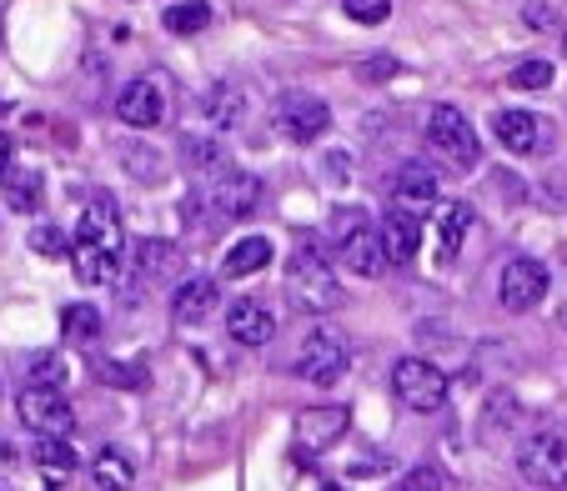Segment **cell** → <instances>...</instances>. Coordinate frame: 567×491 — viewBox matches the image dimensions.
<instances>
[{
    "mask_svg": "<svg viewBox=\"0 0 567 491\" xmlns=\"http://www.w3.org/2000/svg\"><path fill=\"white\" fill-rule=\"evenodd\" d=\"M563 51H567V31H563Z\"/></svg>",
    "mask_w": 567,
    "mask_h": 491,
    "instance_id": "obj_41",
    "label": "cell"
},
{
    "mask_svg": "<svg viewBox=\"0 0 567 491\" xmlns=\"http://www.w3.org/2000/svg\"><path fill=\"white\" fill-rule=\"evenodd\" d=\"M51 491H71V487H51Z\"/></svg>",
    "mask_w": 567,
    "mask_h": 491,
    "instance_id": "obj_42",
    "label": "cell"
},
{
    "mask_svg": "<svg viewBox=\"0 0 567 491\" xmlns=\"http://www.w3.org/2000/svg\"><path fill=\"white\" fill-rule=\"evenodd\" d=\"M226 332H231L236 346H267L271 336H277V316H271L267 301L241 296L226 306Z\"/></svg>",
    "mask_w": 567,
    "mask_h": 491,
    "instance_id": "obj_13",
    "label": "cell"
},
{
    "mask_svg": "<svg viewBox=\"0 0 567 491\" xmlns=\"http://www.w3.org/2000/svg\"><path fill=\"white\" fill-rule=\"evenodd\" d=\"M337 257H342V267L352 271V276H377V271L386 267L382 261V241H377V226L367 221L362 211H337Z\"/></svg>",
    "mask_w": 567,
    "mask_h": 491,
    "instance_id": "obj_5",
    "label": "cell"
},
{
    "mask_svg": "<svg viewBox=\"0 0 567 491\" xmlns=\"http://www.w3.org/2000/svg\"><path fill=\"white\" fill-rule=\"evenodd\" d=\"M497 296H503L507 311H533L543 306L547 296V267L537 257H513L497 276Z\"/></svg>",
    "mask_w": 567,
    "mask_h": 491,
    "instance_id": "obj_10",
    "label": "cell"
},
{
    "mask_svg": "<svg viewBox=\"0 0 567 491\" xmlns=\"http://www.w3.org/2000/svg\"><path fill=\"white\" fill-rule=\"evenodd\" d=\"M206 121H212L216 130H231L247 121V96L231 86V81H216L212 91H206Z\"/></svg>",
    "mask_w": 567,
    "mask_h": 491,
    "instance_id": "obj_20",
    "label": "cell"
},
{
    "mask_svg": "<svg viewBox=\"0 0 567 491\" xmlns=\"http://www.w3.org/2000/svg\"><path fill=\"white\" fill-rule=\"evenodd\" d=\"M75 271L86 286H111L126 267V226L111 196H91V206H81V226H75Z\"/></svg>",
    "mask_w": 567,
    "mask_h": 491,
    "instance_id": "obj_1",
    "label": "cell"
},
{
    "mask_svg": "<svg viewBox=\"0 0 567 491\" xmlns=\"http://www.w3.org/2000/svg\"><path fill=\"white\" fill-rule=\"evenodd\" d=\"M427 150L447 166V171H477L482 140L472 130V121L457 106H432L427 111Z\"/></svg>",
    "mask_w": 567,
    "mask_h": 491,
    "instance_id": "obj_3",
    "label": "cell"
},
{
    "mask_svg": "<svg viewBox=\"0 0 567 491\" xmlns=\"http://www.w3.org/2000/svg\"><path fill=\"white\" fill-rule=\"evenodd\" d=\"M392 206L402 216H427V211H437L442 206V186H437V176L432 171H422V166H408V171L392 181Z\"/></svg>",
    "mask_w": 567,
    "mask_h": 491,
    "instance_id": "obj_15",
    "label": "cell"
},
{
    "mask_svg": "<svg viewBox=\"0 0 567 491\" xmlns=\"http://www.w3.org/2000/svg\"><path fill=\"white\" fill-rule=\"evenodd\" d=\"M267 261H271V241H267V236H247V241H236L231 251H226L221 271H226V276H257Z\"/></svg>",
    "mask_w": 567,
    "mask_h": 491,
    "instance_id": "obj_23",
    "label": "cell"
},
{
    "mask_svg": "<svg viewBox=\"0 0 567 491\" xmlns=\"http://www.w3.org/2000/svg\"><path fill=\"white\" fill-rule=\"evenodd\" d=\"M31 386H51V391H61L65 386V362L61 356H35L31 362Z\"/></svg>",
    "mask_w": 567,
    "mask_h": 491,
    "instance_id": "obj_32",
    "label": "cell"
},
{
    "mask_svg": "<svg viewBox=\"0 0 567 491\" xmlns=\"http://www.w3.org/2000/svg\"><path fill=\"white\" fill-rule=\"evenodd\" d=\"M392 71H396V61H386V55H382V61L362 65V81H377V75H392Z\"/></svg>",
    "mask_w": 567,
    "mask_h": 491,
    "instance_id": "obj_34",
    "label": "cell"
},
{
    "mask_svg": "<svg viewBox=\"0 0 567 491\" xmlns=\"http://www.w3.org/2000/svg\"><path fill=\"white\" fill-rule=\"evenodd\" d=\"M287 301L307 316H321V311L342 306V286H337V271L327 261V245L301 241L287 261Z\"/></svg>",
    "mask_w": 567,
    "mask_h": 491,
    "instance_id": "obj_2",
    "label": "cell"
},
{
    "mask_svg": "<svg viewBox=\"0 0 567 491\" xmlns=\"http://www.w3.org/2000/svg\"><path fill=\"white\" fill-rule=\"evenodd\" d=\"M166 31L172 35H196V31H206V21H212V6L206 0H182V6H166Z\"/></svg>",
    "mask_w": 567,
    "mask_h": 491,
    "instance_id": "obj_26",
    "label": "cell"
},
{
    "mask_svg": "<svg viewBox=\"0 0 567 491\" xmlns=\"http://www.w3.org/2000/svg\"><path fill=\"white\" fill-rule=\"evenodd\" d=\"M517 471H523L537 491H567V437H557V431H533V437L517 447Z\"/></svg>",
    "mask_w": 567,
    "mask_h": 491,
    "instance_id": "obj_6",
    "label": "cell"
},
{
    "mask_svg": "<svg viewBox=\"0 0 567 491\" xmlns=\"http://www.w3.org/2000/svg\"><path fill=\"white\" fill-rule=\"evenodd\" d=\"M321 491H337V487H321Z\"/></svg>",
    "mask_w": 567,
    "mask_h": 491,
    "instance_id": "obj_43",
    "label": "cell"
},
{
    "mask_svg": "<svg viewBox=\"0 0 567 491\" xmlns=\"http://www.w3.org/2000/svg\"><path fill=\"white\" fill-rule=\"evenodd\" d=\"M347 160H352L347 150H337V156H332V181H347V176H352V171H347Z\"/></svg>",
    "mask_w": 567,
    "mask_h": 491,
    "instance_id": "obj_37",
    "label": "cell"
},
{
    "mask_svg": "<svg viewBox=\"0 0 567 491\" xmlns=\"http://www.w3.org/2000/svg\"><path fill=\"white\" fill-rule=\"evenodd\" d=\"M16 461H21V457H16V447H11V441H0V471H16Z\"/></svg>",
    "mask_w": 567,
    "mask_h": 491,
    "instance_id": "obj_38",
    "label": "cell"
},
{
    "mask_svg": "<svg viewBox=\"0 0 567 491\" xmlns=\"http://www.w3.org/2000/svg\"><path fill=\"white\" fill-rule=\"evenodd\" d=\"M186 160H192V166H202V171H216V166L226 160V150H221V140L186 136Z\"/></svg>",
    "mask_w": 567,
    "mask_h": 491,
    "instance_id": "obj_30",
    "label": "cell"
},
{
    "mask_svg": "<svg viewBox=\"0 0 567 491\" xmlns=\"http://www.w3.org/2000/svg\"><path fill=\"white\" fill-rule=\"evenodd\" d=\"M136 267H141V276L166 281L182 271V251H172L166 241H136Z\"/></svg>",
    "mask_w": 567,
    "mask_h": 491,
    "instance_id": "obj_24",
    "label": "cell"
},
{
    "mask_svg": "<svg viewBox=\"0 0 567 491\" xmlns=\"http://www.w3.org/2000/svg\"><path fill=\"white\" fill-rule=\"evenodd\" d=\"M271 126H277V136L307 146V140L327 136V126H332V111H327V101H321V96L287 91V96H277V106H271Z\"/></svg>",
    "mask_w": 567,
    "mask_h": 491,
    "instance_id": "obj_8",
    "label": "cell"
},
{
    "mask_svg": "<svg viewBox=\"0 0 567 491\" xmlns=\"http://www.w3.org/2000/svg\"><path fill=\"white\" fill-rule=\"evenodd\" d=\"M216 301H221V291H216L212 276L182 281V286H176V296H172V316L182 321V326H202V321L216 311Z\"/></svg>",
    "mask_w": 567,
    "mask_h": 491,
    "instance_id": "obj_18",
    "label": "cell"
},
{
    "mask_svg": "<svg viewBox=\"0 0 567 491\" xmlns=\"http://www.w3.org/2000/svg\"><path fill=\"white\" fill-rule=\"evenodd\" d=\"M396 491H447V477H442L437 467H412Z\"/></svg>",
    "mask_w": 567,
    "mask_h": 491,
    "instance_id": "obj_33",
    "label": "cell"
},
{
    "mask_svg": "<svg viewBox=\"0 0 567 491\" xmlns=\"http://www.w3.org/2000/svg\"><path fill=\"white\" fill-rule=\"evenodd\" d=\"M377 241H382V261H386V267H412V261H417V245H422L417 216L392 211L382 226H377Z\"/></svg>",
    "mask_w": 567,
    "mask_h": 491,
    "instance_id": "obj_17",
    "label": "cell"
},
{
    "mask_svg": "<svg viewBox=\"0 0 567 491\" xmlns=\"http://www.w3.org/2000/svg\"><path fill=\"white\" fill-rule=\"evenodd\" d=\"M347 366H352V346L337 332H327V326H317L297 352V376L311 386H337L347 376Z\"/></svg>",
    "mask_w": 567,
    "mask_h": 491,
    "instance_id": "obj_7",
    "label": "cell"
},
{
    "mask_svg": "<svg viewBox=\"0 0 567 491\" xmlns=\"http://www.w3.org/2000/svg\"><path fill=\"white\" fill-rule=\"evenodd\" d=\"M91 481H96L101 491H126L131 481H136V467H131V457L121 447H101L96 457H91Z\"/></svg>",
    "mask_w": 567,
    "mask_h": 491,
    "instance_id": "obj_21",
    "label": "cell"
},
{
    "mask_svg": "<svg viewBox=\"0 0 567 491\" xmlns=\"http://www.w3.org/2000/svg\"><path fill=\"white\" fill-rule=\"evenodd\" d=\"M342 11L352 15L357 25H382L392 15V0H342Z\"/></svg>",
    "mask_w": 567,
    "mask_h": 491,
    "instance_id": "obj_31",
    "label": "cell"
},
{
    "mask_svg": "<svg viewBox=\"0 0 567 491\" xmlns=\"http://www.w3.org/2000/svg\"><path fill=\"white\" fill-rule=\"evenodd\" d=\"M467 231H472V206L467 201H447V211H442V261L462 257Z\"/></svg>",
    "mask_w": 567,
    "mask_h": 491,
    "instance_id": "obj_25",
    "label": "cell"
},
{
    "mask_svg": "<svg viewBox=\"0 0 567 491\" xmlns=\"http://www.w3.org/2000/svg\"><path fill=\"white\" fill-rule=\"evenodd\" d=\"M392 391L408 411L432 417V411H442V401H447V376L432 362H422V356H402V362L392 366Z\"/></svg>",
    "mask_w": 567,
    "mask_h": 491,
    "instance_id": "obj_4",
    "label": "cell"
},
{
    "mask_svg": "<svg viewBox=\"0 0 567 491\" xmlns=\"http://www.w3.org/2000/svg\"><path fill=\"white\" fill-rule=\"evenodd\" d=\"M16 411H21V427L35 431V437H71L75 427V406L51 386H25Z\"/></svg>",
    "mask_w": 567,
    "mask_h": 491,
    "instance_id": "obj_9",
    "label": "cell"
},
{
    "mask_svg": "<svg viewBox=\"0 0 567 491\" xmlns=\"http://www.w3.org/2000/svg\"><path fill=\"white\" fill-rule=\"evenodd\" d=\"M0 41H6V15H0Z\"/></svg>",
    "mask_w": 567,
    "mask_h": 491,
    "instance_id": "obj_39",
    "label": "cell"
},
{
    "mask_svg": "<svg viewBox=\"0 0 567 491\" xmlns=\"http://www.w3.org/2000/svg\"><path fill=\"white\" fill-rule=\"evenodd\" d=\"M0 181H6V206H11V211H21V216L41 211V201H45V176L35 171V166H11V171L0 176Z\"/></svg>",
    "mask_w": 567,
    "mask_h": 491,
    "instance_id": "obj_19",
    "label": "cell"
},
{
    "mask_svg": "<svg viewBox=\"0 0 567 491\" xmlns=\"http://www.w3.org/2000/svg\"><path fill=\"white\" fill-rule=\"evenodd\" d=\"M497 140H503L513 156H537L547 146V121L533 111H497Z\"/></svg>",
    "mask_w": 567,
    "mask_h": 491,
    "instance_id": "obj_16",
    "label": "cell"
},
{
    "mask_svg": "<svg viewBox=\"0 0 567 491\" xmlns=\"http://www.w3.org/2000/svg\"><path fill=\"white\" fill-rule=\"evenodd\" d=\"M31 251H35V257H45V261L71 257V245H65L61 226H35V231H31Z\"/></svg>",
    "mask_w": 567,
    "mask_h": 491,
    "instance_id": "obj_28",
    "label": "cell"
},
{
    "mask_svg": "<svg viewBox=\"0 0 567 491\" xmlns=\"http://www.w3.org/2000/svg\"><path fill=\"white\" fill-rule=\"evenodd\" d=\"M11 156H16V150H11V136H6V130H0V176L11 171Z\"/></svg>",
    "mask_w": 567,
    "mask_h": 491,
    "instance_id": "obj_36",
    "label": "cell"
},
{
    "mask_svg": "<svg viewBox=\"0 0 567 491\" xmlns=\"http://www.w3.org/2000/svg\"><path fill=\"white\" fill-rule=\"evenodd\" d=\"M31 461H35V471H41L45 481H71V471H75V451L65 447V437H41L31 447Z\"/></svg>",
    "mask_w": 567,
    "mask_h": 491,
    "instance_id": "obj_22",
    "label": "cell"
},
{
    "mask_svg": "<svg viewBox=\"0 0 567 491\" xmlns=\"http://www.w3.org/2000/svg\"><path fill=\"white\" fill-rule=\"evenodd\" d=\"M116 116L126 121V126H156L161 116H166V91H161L156 75H141V81H131L126 91L116 96Z\"/></svg>",
    "mask_w": 567,
    "mask_h": 491,
    "instance_id": "obj_14",
    "label": "cell"
},
{
    "mask_svg": "<svg viewBox=\"0 0 567 491\" xmlns=\"http://www.w3.org/2000/svg\"><path fill=\"white\" fill-rule=\"evenodd\" d=\"M507 86H517V91H547V86H553V65H547V61H523L513 75H507Z\"/></svg>",
    "mask_w": 567,
    "mask_h": 491,
    "instance_id": "obj_29",
    "label": "cell"
},
{
    "mask_svg": "<svg viewBox=\"0 0 567 491\" xmlns=\"http://www.w3.org/2000/svg\"><path fill=\"white\" fill-rule=\"evenodd\" d=\"M206 201L216 206V216H221V221H241V216L257 211L261 181L251 171H221L212 181V191H206Z\"/></svg>",
    "mask_w": 567,
    "mask_h": 491,
    "instance_id": "obj_11",
    "label": "cell"
},
{
    "mask_svg": "<svg viewBox=\"0 0 567 491\" xmlns=\"http://www.w3.org/2000/svg\"><path fill=\"white\" fill-rule=\"evenodd\" d=\"M367 471H386V457H367V461H352V477H367Z\"/></svg>",
    "mask_w": 567,
    "mask_h": 491,
    "instance_id": "obj_35",
    "label": "cell"
},
{
    "mask_svg": "<svg viewBox=\"0 0 567 491\" xmlns=\"http://www.w3.org/2000/svg\"><path fill=\"white\" fill-rule=\"evenodd\" d=\"M61 326H65V336H71V342H96V336H101V311L86 306V301H75V306L61 311Z\"/></svg>",
    "mask_w": 567,
    "mask_h": 491,
    "instance_id": "obj_27",
    "label": "cell"
},
{
    "mask_svg": "<svg viewBox=\"0 0 567 491\" xmlns=\"http://www.w3.org/2000/svg\"><path fill=\"white\" fill-rule=\"evenodd\" d=\"M563 326H567V306H563Z\"/></svg>",
    "mask_w": 567,
    "mask_h": 491,
    "instance_id": "obj_40",
    "label": "cell"
},
{
    "mask_svg": "<svg viewBox=\"0 0 567 491\" xmlns=\"http://www.w3.org/2000/svg\"><path fill=\"white\" fill-rule=\"evenodd\" d=\"M352 417H347V406H307L297 417V447L301 451H327L347 437Z\"/></svg>",
    "mask_w": 567,
    "mask_h": 491,
    "instance_id": "obj_12",
    "label": "cell"
}]
</instances>
